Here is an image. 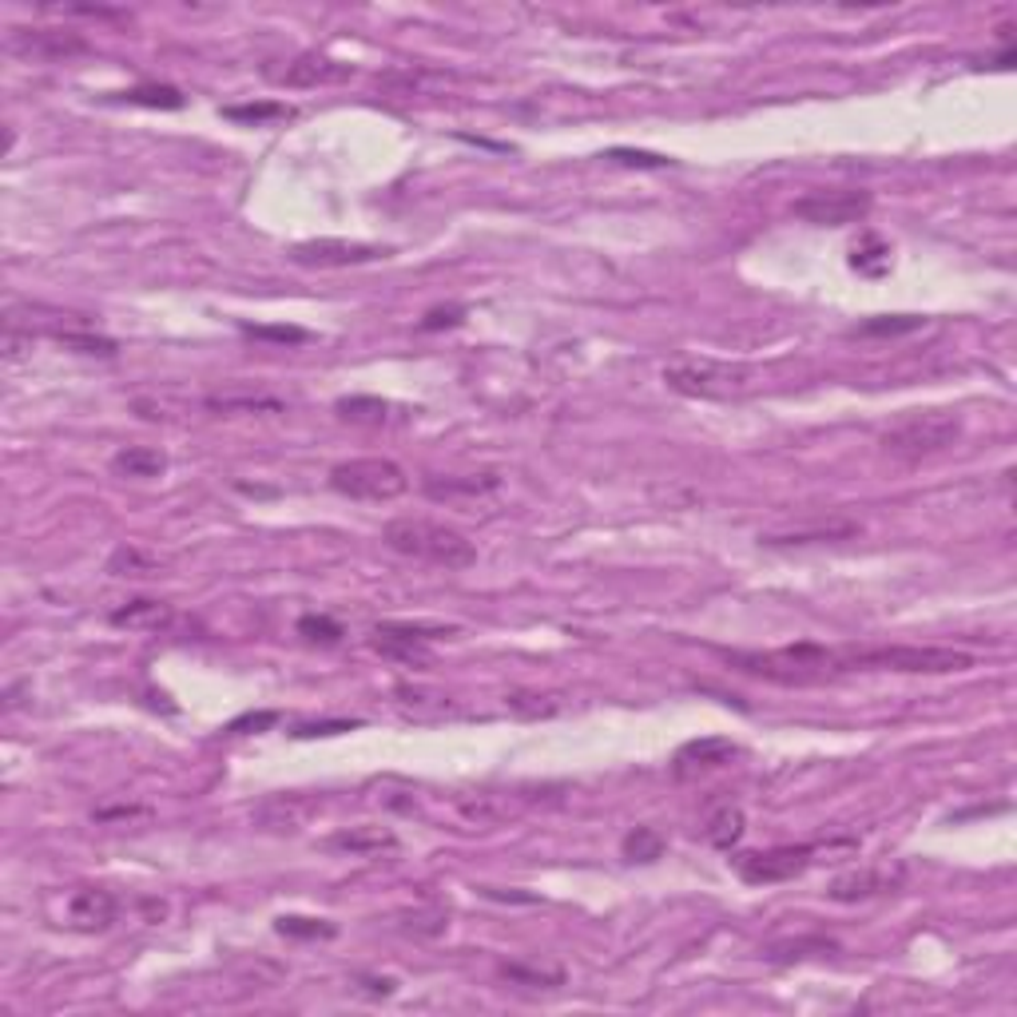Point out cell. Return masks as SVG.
I'll list each match as a JSON object with an SVG mask.
<instances>
[{
    "mask_svg": "<svg viewBox=\"0 0 1017 1017\" xmlns=\"http://www.w3.org/2000/svg\"><path fill=\"white\" fill-rule=\"evenodd\" d=\"M382 540L402 557H414V561H429L437 569H469L478 561V549L466 533L449 529V525H437L426 517H398L382 529Z\"/></svg>",
    "mask_w": 1017,
    "mask_h": 1017,
    "instance_id": "obj_1",
    "label": "cell"
},
{
    "mask_svg": "<svg viewBox=\"0 0 1017 1017\" xmlns=\"http://www.w3.org/2000/svg\"><path fill=\"white\" fill-rule=\"evenodd\" d=\"M962 434V417L950 414V410H910V414H903L883 429L879 446L898 461H923V457L946 454L950 446H958Z\"/></svg>",
    "mask_w": 1017,
    "mask_h": 1017,
    "instance_id": "obj_2",
    "label": "cell"
},
{
    "mask_svg": "<svg viewBox=\"0 0 1017 1017\" xmlns=\"http://www.w3.org/2000/svg\"><path fill=\"white\" fill-rule=\"evenodd\" d=\"M664 385L684 398L731 402L756 390V370L744 362H724V358H675L664 366Z\"/></svg>",
    "mask_w": 1017,
    "mask_h": 1017,
    "instance_id": "obj_3",
    "label": "cell"
},
{
    "mask_svg": "<svg viewBox=\"0 0 1017 1017\" xmlns=\"http://www.w3.org/2000/svg\"><path fill=\"white\" fill-rule=\"evenodd\" d=\"M727 660L739 672L763 675V680H775V684H815V680H827L830 672L842 668V656L815 648V644H795V648H783V652H731Z\"/></svg>",
    "mask_w": 1017,
    "mask_h": 1017,
    "instance_id": "obj_4",
    "label": "cell"
},
{
    "mask_svg": "<svg viewBox=\"0 0 1017 1017\" xmlns=\"http://www.w3.org/2000/svg\"><path fill=\"white\" fill-rule=\"evenodd\" d=\"M847 668H886V672H914V675H946L974 668V660L958 648H918V644H891V648H871V652H847Z\"/></svg>",
    "mask_w": 1017,
    "mask_h": 1017,
    "instance_id": "obj_5",
    "label": "cell"
},
{
    "mask_svg": "<svg viewBox=\"0 0 1017 1017\" xmlns=\"http://www.w3.org/2000/svg\"><path fill=\"white\" fill-rule=\"evenodd\" d=\"M331 489L354 501H394L410 489V478L390 457H354L331 469Z\"/></svg>",
    "mask_w": 1017,
    "mask_h": 1017,
    "instance_id": "obj_6",
    "label": "cell"
},
{
    "mask_svg": "<svg viewBox=\"0 0 1017 1017\" xmlns=\"http://www.w3.org/2000/svg\"><path fill=\"white\" fill-rule=\"evenodd\" d=\"M454 628H437V624H402V621H385L370 633V644L378 652L398 660V664L410 668H426L429 664V640L437 636H449Z\"/></svg>",
    "mask_w": 1017,
    "mask_h": 1017,
    "instance_id": "obj_7",
    "label": "cell"
},
{
    "mask_svg": "<svg viewBox=\"0 0 1017 1017\" xmlns=\"http://www.w3.org/2000/svg\"><path fill=\"white\" fill-rule=\"evenodd\" d=\"M815 859V847H771V851H751L736 859V874L751 886L787 883L803 874Z\"/></svg>",
    "mask_w": 1017,
    "mask_h": 1017,
    "instance_id": "obj_8",
    "label": "cell"
},
{
    "mask_svg": "<svg viewBox=\"0 0 1017 1017\" xmlns=\"http://www.w3.org/2000/svg\"><path fill=\"white\" fill-rule=\"evenodd\" d=\"M791 211L815 227H847V223L867 219L871 195L867 191H811V195L795 199Z\"/></svg>",
    "mask_w": 1017,
    "mask_h": 1017,
    "instance_id": "obj_9",
    "label": "cell"
},
{
    "mask_svg": "<svg viewBox=\"0 0 1017 1017\" xmlns=\"http://www.w3.org/2000/svg\"><path fill=\"white\" fill-rule=\"evenodd\" d=\"M83 36L68 29H9V53L24 60H64V56L83 53Z\"/></svg>",
    "mask_w": 1017,
    "mask_h": 1017,
    "instance_id": "obj_10",
    "label": "cell"
},
{
    "mask_svg": "<svg viewBox=\"0 0 1017 1017\" xmlns=\"http://www.w3.org/2000/svg\"><path fill=\"white\" fill-rule=\"evenodd\" d=\"M291 255L302 267H362V262L382 259L385 250L370 247V243H350V239H311V243H299Z\"/></svg>",
    "mask_w": 1017,
    "mask_h": 1017,
    "instance_id": "obj_11",
    "label": "cell"
},
{
    "mask_svg": "<svg viewBox=\"0 0 1017 1017\" xmlns=\"http://www.w3.org/2000/svg\"><path fill=\"white\" fill-rule=\"evenodd\" d=\"M120 914V903L115 894L104 891V886H80V891L64 903V918L72 930H83V935H96V930H108Z\"/></svg>",
    "mask_w": 1017,
    "mask_h": 1017,
    "instance_id": "obj_12",
    "label": "cell"
},
{
    "mask_svg": "<svg viewBox=\"0 0 1017 1017\" xmlns=\"http://www.w3.org/2000/svg\"><path fill=\"white\" fill-rule=\"evenodd\" d=\"M859 521H819V525H791V529H768L759 533V545L768 549H795V545H823V540H847L859 537Z\"/></svg>",
    "mask_w": 1017,
    "mask_h": 1017,
    "instance_id": "obj_13",
    "label": "cell"
},
{
    "mask_svg": "<svg viewBox=\"0 0 1017 1017\" xmlns=\"http://www.w3.org/2000/svg\"><path fill=\"white\" fill-rule=\"evenodd\" d=\"M739 756V748L731 744V739L724 736H704V739H692V744H684V748L675 751V779H692V775H704V771H716L724 768V763H731V759Z\"/></svg>",
    "mask_w": 1017,
    "mask_h": 1017,
    "instance_id": "obj_14",
    "label": "cell"
},
{
    "mask_svg": "<svg viewBox=\"0 0 1017 1017\" xmlns=\"http://www.w3.org/2000/svg\"><path fill=\"white\" fill-rule=\"evenodd\" d=\"M326 847H331V851H343V854H382V851H394L398 835L390 827L366 823V827L334 830L331 839H326Z\"/></svg>",
    "mask_w": 1017,
    "mask_h": 1017,
    "instance_id": "obj_15",
    "label": "cell"
},
{
    "mask_svg": "<svg viewBox=\"0 0 1017 1017\" xmlns=\"http://www.w3.org/2000/svg\"><path fill=\"white\" fill-rule=\"evenodd\" d=\"M115 628H127V633H164L176 624V608L164 601H132L124 608L112 613Z\"/></svg>",
    "mask_w": 1017,
    "mask_h": 1017,
    "instance_id": "obj_16",
    "label": "cell"
},
{
    "mask_svg": "<svg viewBox=\"0 0 1017 1017\" xmlns=\"http://www.w3.org/2000/svg\"><path fill=\"white\" fill-rule=\"evenodd\" d=\"M521 807H525L521 795H501V791H481V795H466V800H457V811H461L469 823H481V827L513 819Z\"/></svg>",
    "mask_w": 1017,
    "mask_h": 1017,
    "instance_id": "obj_17",
    "label": "cell"
},
{
    "mask_svg": "<svg viewBox=\"0 0 1017 1017\" xmlns=\"http://www.w3.org/2000/svg\"><path fill=\"white\" fill-rule=\"evenodd\" d=\"M894 883H898V874H886V871H851V874H842V879H835L827 894L835 898V903H862V898H874V894L891 891Z\"/></svg>",
    "mask_w": 1017,
    "mask_h": 1017,
    "instance_id": "obj_18",
    "label": "cell"
},
{
    "mask_svg": "<svg viewBox=\"0 0 1017 1017\" xmlns=\"http://www.w3.org/2000/svg\"><path fill=\"white\" fill-rule=\"evenodd\" d=\"M211 414H279L282 402L270 394H259V390H219V394H208L203 402Z\"/></svg>",
    "mask_w": 1017,
    "mask_h": 1017,
    "instance_id": "obj_19",
    "label": "cell"
},
{
    "mask_svg": "<svg viewBox=\"0 0 1017 1017\" xmlns=\"http://www.w3.org/2000/svg\"><path fill=\"white\" fill-rule=\"evenodd\" d=\"M112 469L120 478H159L167 469V454L156 446H124L112 457Z\"/></svg>",
    "mask_w": 1017,
    "mask_h": 1017,
    "instance_id": "obj_20",
    "label": "cell"
},
{
    "mask_svg": "<svg viewBox=\"0 0 1017 1017\" xmlns=\"http://www.w3.org/2000/svg\"><path fill=\"white\" fill-rule=\"evenodd\" d=\"M501 485L498 473H469V478H429L426 493L434 501H454V498H481Z\"/></svg>",
    "mask_w": 1017,
    "mask_h": 1017,
    "instance_id": "obj_21",
    "label": "cell"
},
{
    "mask_svg": "<svg viewBox=\"0 0 1017 1017\" xmlns=\"http://www.w3.org/2000/svg\"><path fill=\"white\" fill-rule=\"evenodd\" d=\"M744 830H748V819H744V811L739 807H719L712 819H707V827H704V835H707V842L712 847H719V851H731L739 839H744Z\"/></svg>",
    "mask_w": 1017,
    "mask_h": 1017,
    "instance_id": "obj_22",
    "label": "cell"
},
{
    "mask_svg": "<svg viewBox=\"0 0 1017 1017\" xmlns=\"http://www.w3.org/2000/svg\"><path fill=\"white\" fill-rule=\"evenodd\" d=\"M338 417H346V422H354V426H382L385 417H390V402H382V398H370V394H350V398H338Z\"/></svg>",
    "mask_w": 1017,
    "mask_h": 1017,
    "instance_id": "obj_23",
    "label": "cell"
},
{
    "mask_svg": "<svg viewBox=\"0 0 1017 1017\" xmlns=\"http://www.w3.org/2000/svg\"><path fill=\"white\" fill-rule=\"evenodd\" d=\"M108 572H112V577H132V581H139V577H159V561L152 552L135 549V545H120V549L112 552V561H108Z\"/></svg>",
    "mask_w": 1017,
    "mask_h": 1017,
    "instance_id": "obj_24",
    "label": "cell"
},
{
    "mask_svg": "<svg viewBox=\"0 0 1017 1017\" xmlns=\"http://www.w3.org/2000/svg\"><path fill=\"white\" fill-rule=\"evenodd\" d=\"M851 267L862 270V275H871V279H879V275H886V270H891V247H886L879 235H867V239L854 243Z\"/></svg>",
    "mask_w": 1017,
    "mask_h": 1017,
    "instance_id": "obj_25",
    "label": "cell"
},
{
    "mask_svg": "<svg viewBox=\"0 0 1017 1017\" xmlns=\"http://www.w3.org/2000/svg\"><path fill=\"white\" fill-rule=\"evenodd\" d=\"M664 835L656 827H636V830H628L624 835V842H621V851H624V859L628 862H656L660 854H664Z\"/></svg>",
    "mask_w": 1017,
    "mask_h": 1017,
    "instance_id": "obj_26",
    "label": "cell"
},
{
    "mask_svg": "<svg viewBox=\"0 0 1017 1017\" xmlns=\"http://www.w3.org/2000/svg\"><path fill=\"white\" fill-rule=\"evenodd\" d=\"M346 76H350L346 64L322 60V56H302L287 72V83H326V80H346Z\"/></svg>",
    "mask_w": 1017,
    "mask_h": 1017,
    "instance_id": "obj_27",
    "label": "cell"
},
{
    "mask_svg": "<svg viewBox=\"0 0 1017 1017\" xmlns=\"http://www.w3.org/2000/svg\"><path fill=\"white\" fill-rule=\"evenodd\" d=\"M923 326L926 318H918V314H879V318H867L862 326H854V334H862V338H894V334H914Z\"/></svg>",
    "mask_w": 1017,
    "mask_h": 1017,
    "instance_id": "obj_28",
    "label": "cell"
},
{
    "mask_svg": "<svg viewBox=\"0 0 1017 1017\" xmlns=\"http://www.w3.org/2000/svg\"><path fill=\"white\" fill-rule=\"evenodd\" d=\"M120 100L139 104V108H164V112L183 108V92L171 88V83H139V88H132V92H120Z\"/></svg>",
    "mask_w": 1017,
    "mask_h": 1017,
    "instance_id": "obj_29",
    "label": "cell"
},
{
    "mask_svg": "<svg viewBox=\"0 0 1017 1017\" xmlns=\"http://www.w3.org/2000/svg\"><path fill=\"white\" fill-rule=\"evenodd\" d=\"M223 115L235 124H270V120H291L294 108L279 104V100H262V104H231L223 108Z\"/></svg>",
    "mask_w": 1017,
    "mask_h": 1017,
    "instance_id": "obj_30",
    "label": "cell"
},
{
    "mask_svg": "<svg viewBox=\"0 0 1017 1017\" xmlns=\"http://www.w3.org/2000/svg\"><path fill=\"white\" fill-rule=\"evenodd\" d=\"M275 930L287 938H334L338 935L334 923H326V918H302V914H282L279 923H275Z\"/></svg>",
    "mask_w": 1017,
    "mask_h": 1017,
    "instance_id": "obj_31",
    "label": "cell"
},
{
    "mask_svg": "<svg viewBox=\"0 0 1017 1017\" xmlns=\"http://www.w3.org/2000/svg\"><path fill=\"white\" fill-rule=\"evenodd\" d=\"M56 338H60V346H68V350L92 354V358H115V343H112V338H100V334H88V331H56Z\"/></svg>",
    "mask_w": 1017,
    "mask_h": 1017,
    "instance_id": "obj_32",
    "label": "cell"
},
{
    "mask_svg": "<svg viewBox=\"0 0 1017 1017\" xmlns=\"http://www.w3.org/2000/svg\"><path fill=\"white\" fill-rule=\"evenodd\" d=\"M501 974H505L509 982H521V986H561L565 982L561 970H540V965H521V962H505L501 965Z\"/></svg>",
    "mask_w": 1017,
    "mask_h": 1017,
    "instance_id": "obj_33",
    "label": "cell"
},
{
    "mask_svg": "<svg viewBox=\"0 0 1017 1017\" xmlns=\"http://www.w3.org/2000/svg\"><path fill=\"white\" fill-rule=\"evenodd\" d=\"M299 636H302V640H311V644H338L346 633H343V624L331 621V616L306 613L299 621Z\"/></svg>",
    "mask_w": 1017,
    "mask_h": 1017,
    "instance_id": "obj_34",
    "label": "cell"
},
{
    "mask_svg": "<svg viewBox=\"0 0 1017 1017\" xmlns=\"http://www.w3.org/2000/svg\"><path fill=\"white\" fill-rule=\"evenodd\" d=\"M243 334H247V338H259V343H279V346L306 343V331H302V326H262V322H243Z\"/></svg>",
    "mask_w": 1017,
    "mask_h": 1017,
    "instance_id": "obj_35",
    "label": "cell"
},
{
    "mask_svg": "<svg viewBox=\"0 0 1017 1017\" xmlns=\"http://www.w3.org/2000/svg\"><path fill=\"white\" fill-rule=\"evenodd\" d=\"M509 712H517V716L525 719H537V716H552L557 712V700L552 696H540V692H513V696H505Z\"/></svg>",
    "mask_w": 1017,
    "mask_h": 1017,
    "instance_id": "obj_36",
    "label": "cell"
},
{
    "mask_svg": "<svg viewBox=\"0 0 1017 1017\" xmlns=\"http://www.w3.org/2000/svg\"><path fill=\"white\" fill-rule=\"evenodd\" d=\"M608 159H616V164H628V167H672L675 159L668 156H656V152H636V147H613L608 152Z\"/></svg>",
    "mask_w": 1017,
    "mask_h": 1017,
    "instance_id": "obj_37",
    "label": "cell"
},
{
    "mask_svg": "<svg viewBox=\"0 0 1017 1017\" xmlns=\"http://www.w3.org/2000/svg\"><path fill=\"white\" fill-rule=\"evenodd\" d=\"M270 724H279V712H247V716L231 719L227 736H247V731H262Z\"/></svg>",
    "mask_w": 1017,
    "mask_h": 1017,
    "instance_id": "obj_38",
    "label": "cell"
},
{
    "mask_svg": "<svg viewBox=\"0 0 1017 1017\" xmlns=\"http://www.w3.org/2000/svg\"><path fill=\"white\" fill-rule=\"evenodd\" d=\"M354 727H358V719H331V724H302V727H294V736H299V739L343 736V731H354Z\"/></svg>",
    "mask_w": 1017,
    "mask_h": 1017,
    "instance_id": "obj_39",
    "label": "cell"
},
{
    "mask_svg": "<svg viewBox=\"0 0 1017 1017\" xmlns=\"http://www.w3.org/2000/svg\"><path fill=\"white\" fill-rule=\"evenodd\" d=\"M461 318H466V311H461V306H449V311H429L426 318H422V331H442V326H457Z\"/></svg>",
    "mask_w": 1017,
    "mask_h": 1017,
    "instance_id": "obj_40",
    "label": "cell"
},
{
    "mask_svg": "<svg viewBox=\"0 0 1017 1017\" xmlns=\"http://www.w3.org/2000/svg\"><path fill=\"white\" fill-rule=\"evenodd\" d=\"M362 982H366V994H375V997H390L398 990L394 977H362Z\"/></svg>",
    "mask_w": 1017,
    "mask_h": 1017,
    "instance_id": "obj_41",
    "label": "cell"
}]
</instances>
